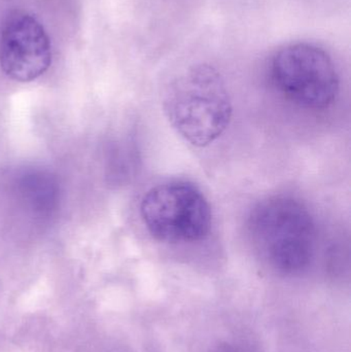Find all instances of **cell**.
<instances>
[{
  "instance_id": "obj_1",
  "label": "cell",
  "mask_w": 351,
  "mask_h": 352,
  "mask_svg": "<svg viewBox=\"0 0 351 352\" xmlns=\"http://www.w3.org/2000/svg\"><path fill=\"white\" fill-rule=\"evenodd\" d=\"M247 232L258 256L280 274H300L315 256V219L293 197H269L258 203L249 213Z\"/></svg>"
},
{
  "instance_id": "obj_2",
  "label": "cell",
  "mask_w": 351,
  "mask_h": 352,
  "mask_svg": "<svg viewBox=\"0 0 351 352\" xmlns=\"http://www.w3.org/2000/svg\"><path fill=\"white\" fill-rule=\"evenodd\" d=\"M167 119L188 142L204 148L224 134L232 119V102L220 72L207 64L185 70L166 90Z\"/></svg>"
},
{
  "instance_id": "obj_3",
  "label": "cell",
  "mask_w": 351,
  "mask_h": 352,
  "mask_svg": "<svg viewBox=\"0 0 351 352\" xmlns=\"http://www.w3.org/2000/svg\"><path fill=\"white\" fill-rule=\"evenodd\" d=\"M140 213L150 235L165 243L201 241L212 229L210 203L191 182H169L150 188Z\"/></svg>"
},
{
  "instance_id": "obj_4",
  "label": "cell",
  "mask_w": 351,
  "mask_h": 352,
  "mask_svg": "<svg viewBox=\"0 0 351 352\" xmlns=\"http://www.w3.org/2000/svg\"><path fill=\"white\" fill-rule=\"evenodd\" d=\"M270 80L274 88L299 107L321 111L339 93V76L329 54L313 43L286 45L272 57Z\"/></svg>"
},
{
  "instance_id": "obj_5",
  "label": "cell",
  "mask_w": 351,
  "mask_h": 352,
  "mask_svg": "<svg viewBox=\"0 0 351 352\" xmlns=\"http://www.w3.org/2000/svg\"><path fill=\"white\" fill-rule=\"evenodd\" d=\"M52 63V45L45 27L32 14L14 12L0 33V67L16 82L43 76Z\"/></svg>"
}]
</instances>
